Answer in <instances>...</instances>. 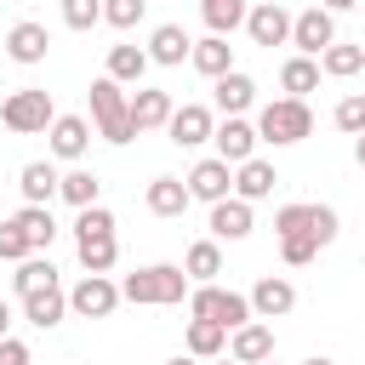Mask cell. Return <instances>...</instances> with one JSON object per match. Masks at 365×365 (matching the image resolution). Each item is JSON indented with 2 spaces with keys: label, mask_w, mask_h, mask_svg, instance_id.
<instances>
[{
  "label": "cell",
  "mask_w": 365,
  "mask_h": 365,
  "mask_svg": "<svg viewBox=\"0 0 365 365\" xmlns=\"http://www.w3.org/2000/svg\"><path fill=\"white\" fill-rule=\"evenodd\" d=\"M188 291H194V279L182 274V262H148V268H137V274L120 279V297L137 302V308H171Z\"/></svg>",
  "instance_id": "cell-1"
},
{
  "label": "cell",
  "mask_w": 365,
  "mask_h": 365,
  "mask_svg": "<svg viewBox=\"0 0 365 365\" xmlns=\"http://www.w3.org/2000/svg\"><path fill=\"white\" fill-rule=\"evenodd\" d=\"M91 120H97V137L103 143H131L137 137V125H131V97H125V86L120 80H91Z\"/></svg>",
  "instance_id": "cell-2"
},
{
  "label": "cell",
  "mask_w": 365,
  "mask_h": 365,
  "mask_svg": "<svg viewBox=\"0 0 365 365\" xmlns=\"http://www.w3.org/2000/svg\"><path fill=\"white\" fill-rule=\"evenodd\" d=\"M308 131H314V108H308L302 97H274V103H262V114H257V137L274 143V148H291V143H302Z\"/></svg>",
  "instance_id": "cell-3"
},
{
  "label": "cell",
  "mask_w": 365,
  "mask_h": 365,
  "mask_svg": "<svg viewBox=\"0 0 365 365\" xmlns=\"http://www.w3.org/2000/svg\"><path fill=\"white\" fill-rule=\"evenodd\" d=\"M0 125L17 131V137H40V131H51V125H57V103H51V91H40V86L11 91V97L0 103Z\"/></svg>",
  "instance_id": "cell-4"
},
{
  "label": "cell",
  "mask_w": 365,
  "mask_h": 365,
  "mask_svg": "<svg viewBox=\"0 0 365 365\" xmlns=\"http://www.w3.org/2000/svg\"><path fill=\"white\" fill-rule=\"evenodd\" d=\"M188 319H211V325H222V331H240V325H251L257 314H251V297H240V291H228V285H194V291H188Z\"/></svg>",
  "instance_id": "cell-5"
},
{
  "label": "cell",
  "mask_w": 365,
  "mask_h": 365,
  "mask_svg": "<svg viewBox=\"0 0 365 365\" xmlns=\"http://www.w3.org/2000/svg\"><path fill=\"white\" fill-rule=\"evenodd\" d=\"M120 302L125 297H120V285L108 274H80V285L68 291V314H80V319H108Z\"/></svg>",
  "instance_id": "cell-6"
},
{
  "label": "cell",
  "mask_w": 365,
  "mask_h": 365,
  "mask_svg": "<svg viewBox=\"0 0 365 365\" xmlns=\"http://www.w3.org/2000/svg\"><path fill=\"white\" fill-rule=\"evenodd\" d=\"M291 46H297V57H325V46H336V17H331L325 6L297 11V23H291Z\"/></svg>",
  "instance_id": "cell-7"
},
{
  "label": "cell",
  "mask_w": 365,
  "mask_h": 365,
  "mask_svg": "<svg viewBox=\"0 0 365 365\" xmlns=\"http://www.w3.org/2000/svg\"><path fill=\"white\" fill-rule=\"evenodd\" d=\"M182 182H188V194H194V200L222 205V200L234 194V165H228V160H217V154H205V160H200V165H194Z\"/></svg>",
  "instance_id": "cell-8"
},
{
  "label": "cell",
  "mask_w": 365,
  "mask_h": 365,
  "mask_svg": "<svg viewBox=\"0 0 365 365\" xmlns=\"http://www.w3.org/2000/svg\"><path fill=\"white\" fill-rule=\"evenodd\" d=\"M46 51H51V34H46V23L23 17V23H11V29H6V57H11L17 68H34V63H46Z\"/></svg>",
  "instance_id": "cell-9"
},
{
  "label": "cell",
  "mask_w": 365,
  "mask_h": 365,
  "mask_svg": "<svg viewBox=\"0 0 365 365\" xmlns=\"http://www.w3.org/2000/svg\"><path fill=\"white\" fill-rule=\"evenodd\" d=\"M211 143H217V160H228V165H245V160H257V125L245 120V114H234V120H222L217 131H211Z\"/></svg>",
  "instance_id": "cell-10"
},
{
  "label": "cell",
  "mask_w": 365,
  "mask_h": 365,
  "mask_svg": "<svg viewBox=\"0 0 365 365\" xmlns=\"http://www.w3.org/2000/svg\"><path fill=\"white\" fill-rule=\"evenodd\" d=\"M291 23H297V17H291L279 0H257L251 17H245V34H251L257 46H285V40H291Z\"/></svg>",
  "instance_id": "cell-11"
},
{
  "label": "cell",
  "mask_w": 365,
  "mask_h": 365,
  "mask_svg": "<svg viewBox=\"0 0 365 365\" xmlns=\"http://www.w3.org/2000/svg\"><path fill=\"white\" fill-rule=\"evenodd\" d=\"M297 308V285L285 279V274H262L257 285H251V314L257 319H285Z\"/></svg>",
  "instance_id": "cell-12"
},
{
  "label": "cell",
  "mask_w": 365,
  "mask_h": 365,
  "mask_svg": "<svg viewBox=\"0 0 365 365\" xmlns=\"http://www.w3.org/2000/svg\"><path fill=\"white\" fill-rule=\"evenodd\" d=\"M171 143L177 148H200V143H211V131H217V114L205 108V103H182L177 114H171Z\"/></svg>",
  "instance_id": "cell-13"
},
{
  "label": "cell",
  "mask_w": 365,
  "mask_h": 365,
  "mask_svg": "<svg viewBox=\"0 0 365 365\" xmlns=\"http://www.w3.org/2000/svg\"><path fill=\"white\" fill-rule=\"evenodd\" d=\"M17 302H23V319L40 325V331H51V325L68 319V291H63V279H57V285H40V291H29V297H17Z\"/></svg>",
  "instance_id": "cell-14"
},
{
  "label": "cell",
  "mask_w": 365,
  "mask_h": 365,
  "mask_svg": "<svg viewBox=\"0 0 365 365\" xmlns=\"http://www.w3.org/2000/svg\"><path fill=\"white\" fill-rule=\"evenodd\" d=\"M228 359H240V365L274 359V325H268V319H251V325L228 331Z\"/></svg>",
  "instance_id": "cell-15"
},
{
  "label": "cell",
  "mask_w": 365,
  "mask_h": 365,
  "mask_svg": "<svg viewBox=\"0 0 365 365\" xmlns=\"http://www.w3.org/2000/svg\"><path fill=\"white\" fill-rule=\"evenodd\" d=\"M171 114H177L171 91H160V86H137V97H131V125H137V131H160V125H171Z\"/></svg>",
  "instance_id": "cell-16"
},
{
  "label": "cell",
  "mask_w": 365,
  "mask_h": 365,
  "mask_svg": "<svg viewBox=\"0 0 365 365\" xmlns=\"http://www.w3.org/2000/svg\"><path fill=\"white\" fill-rule=\"evenodd\" d=\"M46 137H51V154H57V160H86V148H91V120H86V114H57V125H51Z\"/></svg>",
  "instance_id": "cell-17"
},
{
  "label": "cell",
  "mask_w": 365,
  "mask_h": 365,
  "mask_svg": "<svg viewBox=\"0 0 365 365\" xmlns=\"http://www.w3.org/2000/svg\"><path fill=\"white\" fill-rule=\"evenodd\" d=\"M182 57H194V40H188V29H182V23H160V29L148 34V63H160V68H177Z\"/></svg>",
  "instance_id": "cell-18"
},
{
  "label": "cell",
  "mask_w": 365,
  "mask_h": 365,
  "mask_svg": "<svg viewBox=\"0 0 365 365\" xmlns=\"http://www.w3.org/2000/svg\"><path fill=\"white\" fill-rule=\"evenodd\" d=\"M211 97H217V108H222V120H234V114H245V108L257 103V80H251L245 68H234V74H222V80H211Z\"/></svg>",
  "instance_id": "cell-19"
},
{
  "label": "cell",
  "mask_w": 365,
  "mask_h": 365,
  "mask_svg": "<svg viewBox=\"0 0 365 365\" xmlns=\"http://www.w3.org/2000/svg\"><path fill=\"white\" fill-rule=\"evenodd\" d=\"M17 188H23V205H51L57 188H63V177H57L51 160H29V165L17 171Z\"/></svg>",
  "instance_id": "cell-20"
},
{
  "label": "cell",
  "mask_w": 365,
  "mask_h": 365,
  "mask_svg": "<svg viewBox=\"0 0 365 365\" xmlns=\"http://www.w3.org/2000/svg\"><path fill=\"white\" fill-rule=\"evenodd\" d=\"M188 200H194V194H188V182H182V177H154V182L143 188V205H148L154 217H182V211H188Z\"/></svg>",
  "instance_id": "cell-21"
},
{
  "label": "cell",
  "mask_w": 365,
  "mask_h": 365,
  "mask_svg": "<svg viewBox=\"0 0 365 365\" xmlns=\"http://www.w3.org/2000/svg\"><path fill=\"white\" fill-rule=\"evenodd\" d=\"M274 182H279V171H274L268 160H245V165H234V194H240L245 205L268 200V194H274Z\"/></svg>",
  "instance_id": "cell-22"
},
{
  "label": "cell",
  "mask_w": 365,
  "mask_h": 365,
  "mask_svg": "<svg viewBox=\"0 0 365 365\" xmlns=\"http://www.w3.org/2000/svg\"><path fill=\"white\" fill-rule=\"evenodd\" d=\"M251 234V205L240 200V194H228L222 205H211V240L222 245V240H245Z\"/></svg>",
  "instance_id": "cell-23"
},
{
  "label": "cell",
  "mask_w": 365,
  "mask_h": 365,
  "mask_svg": "<svg viewBox=\"0 0 365 365\" xmlns=\"http://www.w3.org/2000/svg\"><path fill=\"white\" fill-rule=\"evenodd\" d=\"M205 80H222V74H234V46L222 40V34H205V40H194V57H188Z\"/></svg>",
  "instance_id": "cell-24"
},
{
  "label": "cell",
  "mask_w": 365,
  "mask_h": 365,
  "mask_svg": "<svg viewBox=\"0 0 365 365\" xmlns=\"http://www.w3.org/2000/svg\"><path fill=\"white\" fill-rule=\"evenodd\" d=\"M74 251H80V268L86 274H108L120 262V240L114 234H74Z\"/></svg>",
  "instance_id": "cell-25"
},
{
  "label": "cell",
  "mask_w": 365,
  "mask_h": 365,
  "mask_svg": "<svg viewBox=\"0 0 365 365\" xmlns=\"http://www.w3.org/2000/svg\"><path fill=\"white\" fill-rule=\"evenodd\" d=\"M182 274H188L194 285H217V274H222V245H217V240H194V245L182 251Z\"/></svg>",
  "instance_id": "cell-26"
},
{
  "label": "cell",
  "mask_w": 365,
  "mask_h": 365,
  "mask_svg": "<svg viewBox=\"0 0 365 365\" xmlns=\"http://www.w3.org/2000/svg\"><path fill=\"white\" fill-rule=\"evenodd\" d=\"M108 80H120V86H143V74H148V46H108V68H103Z\"/></svg>",
  "instance_id": "cell-27"
},
{
  "label": "cell",
  "mask_w": 365,
  "mask_h": 365,
  "mask_svg": "<svg viewBox=\"0 0 365 365\" xmlns=\"http://www.w3.org/2000/svg\"><path fill=\"white\" fill-rule=\"evenodd\" d=\"M279 86H285V97L308 103V91H319V57H285L279 63Z\"/></svg>",
  "instance_id": "cell-28"
},
{
  "label": "cell",
  "mask_w": 365,
  "mask_h": 365,
  "mask_svg": "<svg viewBox=\"0 0 365 365\" xmlns=\"http://www.w3.org/2000/svg\"><path fill=\"white\" fill-rule=\"evenodd\" d=\"M200 17H205V29H211V34H222V40H228V34L251 17V0H200Z\"/></svg>",
  "instance_id": "cell-29"
},
{
  "label": "cell",
  "mask_w": 365,
  "mask_h": 365,
  "mask_svg": "<svg viewBox=\"0 0 365 365\" xmlns=\"http://www.w3.org/2000/svg\"><path fill=\"white\" fill-rule=\"evenodd\" d=\"M359 68H365V46H348V40L325 46V57H319V74H331V80H354Z\"/></svg>",
  "instance_id": "cell-30"
},
{
  "label": "cell",
  "mask_w": 365,
  "mask_h": 365,
  "mask_svg": "<svg viewBox=\"0 0 365 365\" xmlns=\"http://www.w3.org/2000/svg\"><path fill=\"white\" fill-rule=\"evenodd\" d=\"M11 222L29 234V245H34V251H46V245L57 240V217H51V205H23Z\"/></svg>",
  "instance_id": "cell-31"
},
{
  "label": "cell",
  "mask_w": 365,
  "mask_h": 365,
  "mask_svg": "<svg viewBox=\"0 0 365 365\" xmlns=\"http://www.w3.org/2000/svg\"><path fill=\"white\" fill-rule=\"evenodd\" d=\"M222 348H228V331H222V325L188 319V354H194V359H222Z\"/></svg>",
  "instance_id": "cell-32"
},
{
  "label": "cell",
  "mask_w": 365,
  "mask_h": 365,
  "mask_svg": "<svg viewBox=\"0 0 365 365\" xmlns=\"http://www.w3.org/2000/svg\"><path fill=\"white\" fill-rule=\"evenodd\" d=\"M11 285H17V297H29V291H40V285H57V268H51V257H23L17 262V274H11Z\"/></svg>",
  "instance_id": "cell-33"
},
{
  "label": "cell",
  "mask_w": 365,
  "mask_h": 365,
  "mask_svg": "<svg viewBox=\"0 0 365 365\" xmlns=\"http://www.w3.org/2000/svg\"><path fill=\"white\" fill-rule=\"evenodd\" d=\"M57 194H63V200H68L74 211H86V205H97L103 182H97L91 171H80V165H74V171H63V188H57Z\"/></svg>",
  "instance_id": "cell-34"
},
{
  "label": "cell",
  "mask_w": 365,
  "mask_h": 365,
  "mask_svg": "<svg viewBox=\"0 0 365 365\" xmlns=\"http://www.w3.org/2000/svg\"><path fill=\"white\" fill-rule=\"evenodd\" d=\"M274 234H279V240L314 234V205H302V200H297V205H279V211H274Z\"/></svg>",
  "instance_id": "cell-35"
},
{
  "label": "cell",
  "mask_w": 365,
  "mask_h": 365,
  "mask_svg": "<svg viewBox=\"0 0 365 365\" xmlns=\"http://www.w3.org/2000/svg\"><path fill=\"white\" fill-rule=\"evenodd\" d=\"M331 120H336V131H348V137H365V91H348V97L331 108Z\"/></svg>",
  "instance_id": "cell-36"
},
{
  "label": "cell",
  "mask_w": 365,
  "mask_h": 365,
  "mask_svg": "<svg viewBox=\"0 0 365 365\" xmlns=\"http://www.w3.org/2000/svg\"><path fill=\"white\" fill-rule=\"evenodd\" d=\"M148 11V0H103V23L108 29H137Z\"/></svg>",
  "instance_id": "cell-37"
},
{
  "label": "cell",
  "mask_w": 365,
  "mask_h": 365,
  "mask_svg": "<svg viewBox=\"0 0 365 365\" xmlns=\"http://www.w3.org/2000/svg\"><path fill=\"white\" fill-rule=\"evenodd\" d=\"M23 257H34V245H29V234L6 217V222H0V262H23Z\"/></svg>",
  "instance_id": "cell-38"
},
{
  "label": "cell",
  "mask_w": 365,
  "mask_h": 365,
  "mask_svg": "<svg viewBox=\"0 0 365 365\" xmlns=\"http://www.w3.org/2000/svg\"><path fill=\"white\" fill-rule=\"evenodd\" d=\"M279 257H285L291 268H308V262L319 257V240H314V234H291V240H279Z\"/></svg>",
  "instance_id": "cell-39"
},
{
  "label": "cell",
  "mask_w": 365,
  "mask_h": 365,
  "mask_svg": "<svg viewBox=\"0 0 365 365\" xmlns=\"http://www.w3.org/2000/svg\"><path fill=\"white\" fill-rule=\"evenodd\" d=\"M63 23L68 29H97L103 23V0H63Z\"/></svg>",
  "instance_id": "cell-40"
},
{
  "label": "cell",
  "mask_w": 365,
  "mask_h": 365,
  "mask_svg": "<svg viewBox=\"0 0 365 365\" xmlns=\"http://www.w3.org/2000/svg\"><path fill=\"white\" fill-rule=\"evenodd\" d=\"M74 234H114V211L108 205H86L74 217Z\"/></svg>",
  "instance_id": "cell-41"
},
{
  "label": "cell",
  "mask_w": 365,
  "mask_h": 365,
  "mask_svg": "<svg viewBox=\"0 0 365 365\" xmlns=\"http://www.w3.org/2000/svg\"><path fill=\"white\" fill-rule=\"evenodd\" d=\"M314 240H319V245L336 240V211H331V205H314Z\"/></svg>",
  "instance_id": "cell-42"
},
{
  "label": "cell",
  "mask_w": 365,
  "mask_h": 365,
  "mask_svg": "<svg viewBox=\"0 0 365 365\" xmlns=\"http://www.w3.org/2000/svg\"><path fill=\"white\" fill-rule=\"evenodd\" d=\"M0 365H29V342L6 336V342H0Z\"/></svg>",
  "instance_id": "cell-43"
},
{
  "label": "cell",
  "mask_w": 365,
  "mask_h": 365,
  "mask_svg": "<svg viewBox=\"0 0 365 365\" xmlns=\"http://www.w3.org/2000/svg\"><path fill=\"white\" fill-rule=\"evenodd\" d=\"M319 6H325V11H331V17H336V11H354V6H359V0H319Z\"/></svg>",
  "instance_id": "cell-44"
},
{
  "label": "cell",
  "mask_w": 365,
  "mask_h": 365,
  "mask_svg": "<svg viewBox=\"0 0 365 365\" xmlns=\"http://www.w3.org/2000/svg\"><path fill=\"white\" fill-rule=\"evenodd\" d=\"M6 336H11V308L0 302V342H6Z\"/></svg>",
  "instance_id": "cell-45"
},
{
  "label": "cell",
  "mask_w": 365,
  "mask_h": 365,
  "mask_svg": "<svg viewBox=\"0 0 365 365\" xmlns=\"http://www.w3.org/2000/svg\"><path fill=\"white\" fill-rule=\"evenodd\" d=\"M165 365H200V359H194V354H177V359H165Z\"/></svg>",
  "instance_id": "cell-46"
},
{
  "label": "cell",
  "mask_w": 365,
  "mask_h": 365,
  "mask_svg": "<svg viewBox=\"0 0 365 365\" xmlns=\"http://www.w3.org/2000/svg\"><path fill=\"white\" fill-rule=\"evenodd\" d=\"M354 160H359V165H365V137H354Z\"/></svg>",
  "instance_id": "cell-47"
},
{
  "label": "cell",
  "mask_w": 365,
  "mask_h": 365,
  "mask_svg": "<svg viewBox=\"0 0 365 365\" xmlns=\"http://www.w3.org/2000/svg\"><path fill=\"white\" fill-rule=\"evenodd\" d=\"M302 365H336V359H325V354H314V359H302Z\"/></svg>",
  "instance_id": "cell-48"
},
{
  "label": "cell",
  "mask_w": 365,
  "mask_h": 365,
  "mask_svg": "<svg viewBox=\"0 0 365 365\" xmlns=\"http://www.w3.org/2000/svg\"><path fill=\"white\" fill-rule=\"evenodd\" d=\"M217 365H240V359H217Z\"/></svg>",
  "instance_id": "cell-49"
},
{
  "label": "cell",
  "mask_w": 365,
  "mask_h": 365,
  "mask_svg": "<svg viewBox=\"0 0 365 365\" xmlns=\"http://www.w3.org/2000/svg\"><path fill=\"white\" fill-rule=\"evenodd\" d=\"M262 365H279V359H262Z\"/></svg>",
  "instance_id": "cell-50"
},
{
  "label": "cell",
  "mask_w": 365,
  "mask_h": 365,
  "mask_svg": "<svg viewBox=\"0 0 365 365\" xmlns=\"http://www.w3.org/2000/svg\"><path fill=\"white\" fill-rule=\"evenodd\" d=\"M0 222H6V217H0Z\"/></svg>",
  "instance_id": "cell-51"
}]
</instances>
